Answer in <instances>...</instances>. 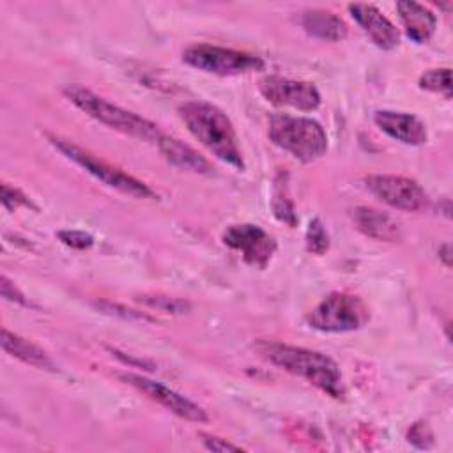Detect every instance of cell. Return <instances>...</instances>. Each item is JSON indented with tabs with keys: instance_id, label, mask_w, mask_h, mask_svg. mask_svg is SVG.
<instances>
[{
	"instance_id": "6da1fadb",
	"label": "cell",
	"mask_w": 453,
	"mask_h": 453,
	"mask_svg": "<svg viewBox=\"0 0 453 453\" xmlns=\"http://www.w3.org/2000/svg\"><path fill=\"white\" fill-rule=\"evenodd\" d=\"M179 115L188 131L211 154L237 170H244L239 140L226 113L205 101H188L179 106Z\"/></svg>"
},
{
	"instance_id": "7a4b0ae2",
	"label": "cell",
	"mask_w": 453,
	"mask_h": 453,
	"mask_svg": "<svg viewBox=\"0 0 453 453\" xmlns=\"http://www.w3.org/2000/svg\"><path fill=\"white\" fill-rule=\"evenodd\" d=\"M260 354L281 370L304 379L333 398H343L345 388L340 366L326 354L287 343H260Z\"/></svg>"
},
{
	"instance_id": "3957f363",
	"label": "cell",
	"mask_w": 453,
	"mask_h": 453,
	"mask_svg": "<svg viewBox=\"0 0 453 453\" xmlns=\"http://www.w3.org/2000/svg\"><path fill=\"white\" fill-rule=\"evenodd\" d=\"M64 96L76 108L85 111L88 117L96 119L97 122L115 129V131H120L124 134L150 142L154 145L157 143V140L163 134V131L154 122L106 101L104 97L94 94L92 90H88L81 85H65Z\"/></svg>"
},
{
	"instance_id": "277c9868",
	"label": "cell",
	"mask_w": 453,
	"mask_h": 453,
	"mask_svg": "<svg viewBox=\"0 0 453 453\" xmlns=\"http://www.w3.org/2000/svg\"><path fill=\"white\" fill-rule=\"evenodd\" d=\"M269 138L274 145L303 163L319 159L327 150L324 127L308 117L276 113L269 119Z\"/></svg>"
},
{
	"instance_id": "5b68a950",
	"label": "cell",
	"mask_w": 453,
	"mask_h": 453,
	"mask_svg": "<svg viewBox=\"0 0 453 453\" xmlns=\"http://www.w3.org/2000/svg\"><path fill=\"white\" fill-rule=\"evenodd\" d=\"M48 140L67 159L76 163L80 168H83L87 173H90L94 179L101 180L103 184L117 189L120 193L131 195L134 198H150V200L157 198L156 191L150 186H147L140 179L129 175L127 172H124V170H120V168L103 161L101 157H97L96 154L85 150L83 147L76 145L74 142H69V140L60 138V136H53V134H48Z\"/></svg>"
},
{
	"instance_id": "8992f818",
	"label": "cell",
	"mask_w": 453,
	"mask_h": 453,
	"mask_svg": "<svg viewBox=\"0 0 453 453\" xmlns=\"http://www.w3.org/2000/svg\"><path fill=\"white\" fill-rule=\"evenodd\" d=\"M370 320L365 301L349 292H331L308 315L310 327L322 333H347L363 327Z\"/></svg>"
},
{
	"instance_id": "52a82bcc",
	"label": "cell",
	"mask_w": 453,
	"mask_h": 453,
	"mask_svg": "<svg viewBox=\"0 0 453 453\" xmlns=\"http://www.w3.org/2000/svg\"><path fill=\"white\" fill-rule=\"evenodd\" d=\"M182 60L195 69L219 76L241 74L264 67V60L253 53L212 44H193L186 48L182 53Z\"/></svg>"
},
{
	"instance_id": "ba28073f",
	"label": "cell",
	"mask_w": 453,
	"mask_h": 453,
	"mask_svg": "<svg viewBox=\"0 0 453 453\" xmlns=\"http://www.w3.org/2000/svg\"><path fill=\"white\" fill-rule=\"evenodd\" d=\"M366 188L393 209L418 212L428 205V195L412 179L400 175H368Z\"/></svg>"
},
{
	"instance_id": "9c48e42d",
	"label": "cell",
	"mask_w": 453,
	"mask_h": 453,
	"mask_svg": "<svg viewBox=\"0 0 453 453\" xmlns=\"http://www.w3.org/2000/svg\"><path fill=\"white\" fill-rule=\"evenodd\" d=\"M223 242L239 251L246 264L258 269H264L276 251L274 237L253 223L230 225L223 232Z\"/></svg>"
},
{
	"instance_id": "30bf717a",
	"label": "cell",
	"mask_w": 453,
	"mask_h": 453,
	"mask_svg": "<svg viewBox=\"0 0 453 453\" xmlns=\"http://www.w3.org/2000/svg\"><path fill=\"white\" fill-rule=\"evenodd\" d=\"M119 379L124 380L126 384L136 388L140 393H143L145 396L157 402L166 411L173 412L175 416H179L182 419H188L193 423H203L209 419L207 412L198 403H195L193 400L186 398L184 395L173 391L172 388H168L157 380H152L140 373H119Z\"/></svg>"
},
{
	"instance_id": "8fae6325",
	"label": "cell",
	"mask_w": 453,
	"mask_h": 453,
	"mask_svg": "<svg viewBox=\"0 0 453 453\" xmlns=\"http://www.w3.org/2000/svg\"><path fill=\"white\" fill-rule=\"evenodd\" d=\"M258 92L265 101L276 106H292L303 111H311L320 106V92L310 81L269 74L258 81Z\"/></svg>"
},
{
	"instance_id": "7c38bea8",
	"label": "cell",
	"mask_w": 453,
	"mask_h": 453,
	"mask_svg": "<svg viewBox=\"0 0 453 453\" xmlns=\"http://www.w3.org/2000/svg\"><path fill=\"white\" fill-rule=\"evenodd\" d=\"M350 16L365 30V34L373 41L380 50H393L400 42V34L396 27L375 7L370 4H350Z\"/></svg>"
},
{
	"instance_id": "4fadbf2b",
	"label": "cell",
	"mask_w": 453,
	"mask_h": 453,
	"mask_svg": "<svg viewBox=\"0 0 453 453\" xmlns=\"http://www.w3.org/2000/svg\"><path fill=\"white\" fill-rule=\"evenodd\" d=\"M373 122L379 126L380 131L405 145H423L428 140L426 126L411 113L377 110L373 113Z\"/></svg>"
},
{
	"instance_id": "5bb4252c",
	"label": "cell",
	"mask_w": 453,
	"mask_h": 453,
	"mask_svg": "<svg viewBox=\"0 0 453 453\" xmlns=\"http://www.w3.org/2000/svg\"><path fill=\"white\" fill-rule=\"evenodd\" d=\"M350 218H352V223L356 225V228L370 239L384 241V242H396L402 237L400 223L395 218H391L389 214L380 212L373 207L359 205L350 211Z\"/></svg>"
},
{
	"instance_id": "9a60e30c",
	"label": "cell",
	"mask_w": 453,
	"mask_h": 453,
	"mask_svg": "<svg viewBox=\"0 0 453 453\" xmlns=\"http://www.w3.org/2000/svg\"><path fill=\"white\" fill-rule=\"evenodd\" d=\"M396 11H398V16L402 19L407 37L412 39L414 42L423 44L434 35L437 18L430 9H426L425 5L418 4V2L402 0L396 4Z\"/></svg>"
},
{
	"instance_id": "2e32d148",
	"label": "cell",
	"mask_w": 453,
	"mask_h": 453,
	"mask_svg": "<svg viewBox=\"0 0 453 453\" xmlns=\"http://www.w3.org/2000/svg\"><path fill=\"white\" fill-rule=\"evenodd\" d=\"M156 147L159 149V152L165 156V159H168L172 165L182 168V170H189V172H196V173H211L212 166L209 165V161L205 157H202L196 150H193L189 145L182 143L180 140L168 136V134H161V138L157 140Z\"/></svg>"
},
{
	"instance_id": "e0dca14e",
	"label": "cell",
	"mask_w": 453,
	"mask_h": 453,
	"mask_svg": "<svg viewBox=\"0 0 453 453\" xmlns=\"http://www.w3.org/2000/svg\"><path fill=\"white\" fill-rule=\"evenodd\" d=\"M2 347L9 356H12L34 368L57 372V365L39 345H35L34 342L27 340L16 333H11L9 329L2 331Z\"/></svg>"
},
{
	"instance_id": "ac0fdd59",
	"label": "cell",
	"mask_w": 453,
	"mask_h": 453,
	"mask_svg": "<svg viewBox=\"0 0 453 453\" xmlns=\"http://www.w3.org/2000/svg\"><path fill=\"white\" fill-rule=\"evenodd\" d=\"M301 25L306 34L322 41H340L347 35V25L331 11H304L301 16Z\"/></svg>"
},
{
	"instance_id": "d6986e66",
	"label": "cell",
	"mask_w": 453,
	"mask_h": 453,
	"mask_svg": "<svg viewBox=\"0 0 453 453\" xmlns=\"http://www.w3.org/2000/svg\"><path fill=\"white\" fill-rule=\"evenodd\" d=\"M285 173H278L276 180H274V191H273V211L274 216L287 223L288 226H296L297 223V216H296V209H294V202L288 195V186L287 180H283Z\"/></svg>"
},
{
	"instance_id": "ffe728a7",
	"label": "cell",
	"mask_w": 453,
	"mask_h": 453,
	"mask_svg": "<svg viewBox=\"0 0 453 453\" xmlns=\"http://www.w3.org/2000/svg\"><path fill=\"white\" fill-rule=\"evenodd\" d=\"M419 87L423 90L444 94L446 99L451 97V73L448 67L442 69H430L419 76Z\"/></svg>"
},
{
	"instance_id": "44dd1931",
	"label": "cell",
	"mask_w": 453,
	"mask_h": 453,
	"mask_svg": "<svg viewBox=\"0 0 453 453\" xmlns=\"http://www.w3.org/2000/svg\"><path fill=\"white\" fill-rule=\"evenodd\" d=\"M140 301L154 310L165 311V313H172V315H180L189 311L191 304L184 299L179 297H168V296H161V294H154V296H142Z\"/></svg>"
},
{
	"instance_id": "7402d4cb",
	"label": "cell",
	"mask_w": 453,
	"mask_h": 453,
	"mask_svg": "<svg viewBox=\"0 0 453 453\" xmlns=\"http://www.w3.org/2000/svg\"><path fill=\"white\" fill-rule=\"evenodd\" d=\"M329 248V235L319 218L311 219L306 230V250L313 255H324Z\"/></svg>"
},
{
	"instance_id": "603a6c76",
	"label": "cell",
	"mask_w": 453,
	"mask_h": 453,
	"mask_svg": "<svg viewBox=\"0 0 453 453\" xmlns=\"http://www.w3.org/2000/svg\"><path fill=\"white\" fill-rule=\"evenodd\" d=\"M101 311L104 313H110V315H117L124 320H140V322H152L154 319L149 317L147 313H142V311H136V310H131V308H126L122 304H117V303H111V301H97L94 303Z\"/></svg>"
},
{
	"instance_id": "cb8c5ba5",
	"label": "cell",
	"mask_w": 453,
	"mask_h": 453,
	"mask_svg": "<svg viewBox=\"0 0 453 453\" xmlns=\"http://www.w3.org/2000/svg\"><path fill=\"white\" fill-rule=\"evenodd\" d=\"M2 203H4V207L7 211H14L18 207H32V209H35L27 195H23L18 188L9 186L7 182L2 184Z\"/></svg>"
},
{
	"instance_id": "d4e9b609",
	"label": "cell",
	"mask_w": 453,
	"mask_h": 453,
	"mask_svg": "<svg viewBox=\"0 0 453 453\" xmlns=\"http://www.w3.org/2000/svg\"><path fill=\"white\" fill-rule=\"evenodd\" d=\"M57 235L65 246H71L76 250H85L94 244V237L83 230H60Z\"/></svg>"
},
{
	"instance_id": "484cf974",
	"label": "cell",
	"mask_w": 453,
	"mask_h": 453,
	"mask_svg": "<svg viewBox=\"0 0 453 453\" xmlns=\"http://www.w3.org/2000/svg\"><path fill=\"white\" fill-rule=\"evenodd\" d=\"M200 441L209 451H241V446L211 434H200Z\"/></svg>"
},
{
	"instance_id": "4316f807",
	"label": "cell",
	"mask_w": 453,
	"mask_h": 453,
	"mask_svg": "<svg viewBox=\"0 0 453 453\" xmlns=\"http://www.w3.org/2000/svg\"><path fill=\"white\" fill-rule=\"evenodd\" d=\"M0 285H2V297L4 299L18 303L21 306H32V303L18 290V287L7 276H2V283Z\"/></svg>"
}]
</instances>
